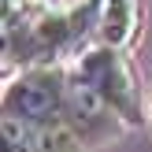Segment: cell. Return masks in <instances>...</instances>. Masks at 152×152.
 Segmentation results:
<instances>
[{
    "instance_id": "6da1fadb",
    "label": "cell",
    "mask_w": 152,
    "mask_h": 152,
    "mask_svg": "<svg viewBox=\"0 0 152 152\" xmlns=\"http://www.w3.org/2000/svg\"><path fill=\"white\" fill-rule=\"evenodd\" d=\"M67 74L71 67H30L11 74L4 86V119H15L37 134L59 126L67 100Z\"/></svg>"
},
{
    "instance_id": "7a4b0ae2",
    "label": "cell",
    "mask_w": 152,
    "mask_h": 152,
    "mask_svg": "<svg viewBox=\"0 0 152 152\" xmlns=\"http://www.w3.org/2000/svg\"><path fill=\"white\" fill-rule=\"evenodd\" d=\"M71 71L123 119L126 130L145 126V115H141V89H137V78H134V71H130V63H126L123 52L93 45Z\"/></svg>"
},
{
    "instance_id": "3957f363",
    "label": "cell",
    "mask_w": 152,
    "mask_h": 152,
    "mask_svg": "<svg viewBox=\"0 0 152 152\" xmlns=\"http://www.w3.org/2000/svg\"><path fill=\"white\" fill-rule=\"evenodd\" d=\"M63 126L82 141V145H108L119 134L126 130V123L78 78V74H67V100H63Z\"/></svg>"
},
{
    "instance_id": "277c9868",
    "label": "cell",
    "mask_w": 152,
    "mask_h": 152,
    "mask_svg": "<svg viewBox=\"0 0 152 152\" xmlns=\"http://www.w3.org/2000/svg\"><path fill=\"white\" fill-rule=\"evenodd\" d=\"M137 34H141V4L137 0H104L96 45L115 48V52L126 56V48H134Z\"/></svg>"
},
{
    "instance_id": "5b68a950",
    "label": "cell",
    "mask_w": 152,
    "mask_h": 152,
    "mask_svg": "<svg viewBox=\"0 0 152 152\" xmlns=\"http://www.w3.org/2000/svg\"><path fill=\"white\" fill-rule=\"evenodd\" d=\"M0 134H4V152H41V134L15 119H4Z\"/></svg>"
},
{
    "instance_id": "8992f818",
    "label": "cell",
    "mask_w": 152,
    "mask_h": 152,
    "mask_svg": "<svg viewBox=\"0 0 152 152\" xmlns=\"http://www.w3.org/2000/svg\"><path fill=\"white\" fill-rule=\"evenodd\" d=\"M41 152H86V145L59 123L52 130H41Z\"/></svg>"
}]
</instances>
